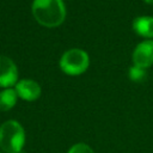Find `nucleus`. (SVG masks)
<instances>
[{
  "instance_id": "nucleus-1",
  "label": "nucleus",
  "mask_w": 153,
  "mask_h": 153,
  "mask_svg": "<svg viewBox=\"0 0 153 153\" xmlns=\"http://www.w3.org/2000/svg\"><path fill=\"white\" fill-rule=\"evenodd\" d=\"M31 11L35 19L45 27H56L66 18V6L62 0H33Z\"/></svg>"
},
{
  "instance_id": "nucleus-11",
  "label": "nucleus",
  "mask_w": 153,
  "mask_h": 153,
  "mask_svg": "<svg viewBox=\"0 0 153 153\" xmlns=\"http://www.w3.org/2000/svg\"><path fill=\"white\" fill-rule=\"evenodd\" d=\"M146 4H153V0H143Z\"/></svg>"
},
{
  "instance_id": "nucleus-5",
  "label": "nucleus",
  "mask_w": 153,
  "mask_h": 153,
  "mask_svg": "<svg viewBox=\"0 0 153 153\" xmlns=\"http://www.w3.org/2000/svg\"><path fill=\"white\" fill-rule=\"evenodd\" d=\"M133 63L143 69L153 65V39L142 41L136 45L133 53Z\"/></svg>"
},
{
  "instance_id": "nucleus-10",
  "label": "nucleus",
  "mask_w": 153,
  "mask_h": 153,
  "mask_svg": "<svg viewBox=\"0 0 153 153\" xmlns=\"http://www.w3.org/2000/svg\"><path fill=\"white\" fill-rule=\"evenodd\" d=\"M67 153H94L93 149L86 145V143H82V142H79V143H75L73 145Z\"/></svg>"
},
{
  "instance_id": "nucleus-9",
  "label": "nucleus",
  "mask_w": 153,
  "mask_h": 153,
  "mask_svg": "<svg viewBox=\"0 0 153 153\" xmlns=\"http://www.w3.org/2000/svg\"><path fill=\"white\" fill-rule=\"evenodd\" d=\"M128 75H129V78H130L133 81L139 82V81H142V80L145 79V76H146V69L133 65V66L129 68V71H128Z\"/></svg>"
},
{
  "instance_id": "nucleus-2",
  "label": "nucleus",
  "mask_w": 153,
  "mask_h": 153,
  "mask_svg": "<svg viewBox=\"0 0 153 153\" xmlns=\"http://www.w3.org/2000/svg\"><path fill=\"white\" fill-rule=\"evenodd\" d=\"M25 145V130L16 120L5 121L0 126V148L5 153H19Z\"/></svg>"
},
{
  "instance_id": "nucleus-4",
  "label": "nucleus",
  "mask_w": 153,
  "mask_h": 153,
  "mask_svg": "<svg viewBox=\"0 0 153 153\" xmlns=\"http://www.w3.org/2000/svg\"><path fill=\"white\" fill-rule=\"evenodd\" d=\"M18 82V69L12 59L0 55V87L11 88Z\"/></svg>"
},
{
  "instance_id": "nucleus-6",
  "label": "nucleus",
  "mask_w": 153,
  "mask_h": 153,
  "mask_svg": "<svg viewBox=\"0 0 153 153\" xmlns=\"http://www.w3.org/2000/svg\"><path fill=\"white\" fill-rule=\"evenodd\" d=\"M14 90L18 94V98H22L26 102H33V100L38 99L41 96V92H42L39 84L31 79L19 80L16 84Z\"/></svg>"
},
{
  "instance_id": "nucleus-12",
  "label": "nucleus",
  "mask_w": 153,
  "mask_h": 153,
  "mask_svg": "<svg viewBox=\"0 0 153 153\" xmlns=\"http://www.w3.org/2000/svg\"><path fill=\"white\" fill-rule=\"evenodd\" d=\"M0 153H5V152H2V151H1V152H0Z\"/></svg>"
},
{
  "instance_id": "nucleus-8",
  "label": "nucleus",
  "mask_w": 153,
  "mask_h": 153,
  "mask_svg": "<svg viewBox=\"0 0 153 153\" xmlns=\"http://www.w3.org/2000/svg\"><path fill=\"white\" fill-rule=\"evenodd\" d=\"M18 94L14 88H4L0 92V110L8 111L17 104Z\"/></svg>"
},
{
  "instance_id": "nucleus-3",
  "label": "nucleus",
  "mask_w": 153,
  "mask_h": 153,
  "mask_svg": "<svg viewBox=\"0 0 153 153\" xmlns=\"http://www.w3.org/2000/svg\"><path fill=\"white\" fill-rule=\"evenodd\" d=\"M90 65L88 54L78 48L69 49L65 51L60 59V68L67 75H80L82 74Z\"/></svg>"
},
{
  "instance_id": "nucleus-7",
  "label": "nucleus",
  "mask_w": 153,
  "mask_h": 153,
  "mask_svg": "<svg viewBox=\"0 0 153 153\" xmlns=\"http://www.w3.org/2000/svg\"><path fill=\"white\" fill-rule=\"evenodd\" d=\"M134 31L145 38H153V17L141 16L136 17L133 22Z\"/></svg>"
}]
</instances>
